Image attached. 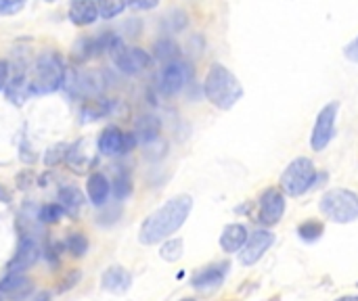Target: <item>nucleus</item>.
I'll list each match as a JSON object with an SVG mask.
<instances>
[{
  "label": "nucleus",
  "mask_w": 358,
  "mask_h": 301,
  "mask_svg": "<svg viewBox=\"0 0 358 301\" xmlns=\"http://www.w3.org/2000/svg\"><path fill=\"white\" fill-rule=\"evenodd\" d=\"M323 230H325V226H323V222H319V220H306V222H302V224L298 226V235H300V239L306 241V243H315V241L323 235Z\"/></svg>",
  "instance_id": "nucleus-23"
},
{
  "label": "nucleus",
  "mask_w": 358,
  "mask_h": 301,
  "mask_svg": "<svg viewBox=\"0 0 358 301\" xmlns=\"http://www.w3.org/2000/svg\"><path fill=\"white\" fill-rule=\"evenodd\" d=\"M338 111H340V103L334 101L329 105H325L315 122V128H313V134H310V147L313 151H323L327 149V145L331 142L334 134H336V117H338Z\"/></svg>",
  "instance_id": "nucleus-6"
},
{
  "label": "nucleus",
  "mask_w": 358,
  "mask_h": 301,
  "mask_svg": "<svg viewBox=\"0 0 358 301\" xmlns=\"http://www.w3.org/2000/svg\"><path fill=\"white\" fill-rule=\"evenodd\" d=\"M159 130H162V124H159L157 117L143 115V117H138V122L134 126V136H136V140L149 145V142H153L159 136Z\"/></svg>",
  "instance_id": "nucleus-17"
},
{
  "label": "nucleus",
  "mask_w": 358,
  "mask_h": 301,
  "mask_svg": "<svg viewBox=\"0 0 358 301\" xmlns=\"http://www.w3.org/2000/svg\"><path fill=\"white\" fill-rule=\"evenodd\" d=\"M338 301H358V295H346V298H340Z\"/></svg>",
  "instance_id": "nucleus-36"
},
{
  "label": "nucleus",
  "mask_w": 358,
  "mask_h": 301,
  "mask_svg": "<svg viewBox=\"0 0 358 301\" xmlns=\"http://www.w3.org/2000/svg\"><path fill=\"white\" fill-rule=\"evenodd\" d=\"M229 272V264L222 262V264H214V266H208L203 270H199L195 277H193V287L197 291H214L222 285L224 277Z\"/></svg>",
  "instance_id": "nucleus-12"
},
{
  "label": "nucleus",
  "mask_w": 358,
  "mask_h": 301,
  "mask_svg": "<svg viewBox=\"0 0 358 301\" xmlns=\"http://www.w3.org/2000/svg\"><path fill=\"white\" fill-rule=\"evenodd\" d=\"M111 111V105L107 101H88L82 107V122H94Z\"/></svg>",
  "instance_id": "nucleus-21"
},
{
  "label": "nucleus",
  "mask_w": 358,
  "mask_h": 301,
  "mask_svg": "<svg viewBox=\"0 0 358 301\" xmlns=\"http://www.w3.org/2000/svg\"><path fill=\"white\" fill-rule=\"evenodd\" d=\"M182 301H195V300H182Z\"/></svg>",
  "instance_id": "nucleus-39"
},
{
  "label": "nucleus",
  "mask_w": 358,
  "mask_h": 301,
  "mask_svg": "<svg viewBox=\"0 0 358 301\" xmlns=\"http://www.w3.org/2000/svg\"><path fill=\"white\" fill-rule=\"evenodd\" d=\"M8 84V61H0V90H4Z\"/></svg>",
  "instance_id": "nucleus-34"
},
{
  "label": "nucleus",
  "mask_w": 358,
  "mask_h": 301,
  "mask_svg": "<svg viewBox=\"0 0 358 301\" xmlns=\"http://www.w3.org/2000/svg\"><path fill=\"white\" fill-rule=\"evenodd\" d=\"M0 197H2V199H4V203H8V195H6V193H4V191H2V189H0Z\"/></svg>",
  "instance_id": "nucleus-37"
},
{
  "label": "nucleus",
  "mask_w": 358,
  "mask_h": 301,
  "mask_svg": "<svg viewBox=\"0 0 358 301\" xmlns=\"http://www.w3.org/2000/svg\"><path fill=\"white\" fill-rule=\"evenodd\" d=\"M128 4L134 10H149V8H155L159 4V0H128Z\"/></svg>",
  "instance_id": "nucleus-32"
},
{
  "label": "nucleus",
  "mask_w": 358,
  "mask_h": 301,
  "mask_svg": "<svg viewBox=\"0 0 358 301\" xmlns=\"http://www.w3.org/2000/svg\"><path fill=\"white\" fill-rule=\"evenodd\" d=\"M315 182H317V168L308 157L294 159L281 176V189L289 197H302L315 186Z\"/></svg>",
  "instance_id": "nucleus-5"
},
{
  "label": "nucleus",
  "mask_w": 358,
  "mask_h": 301,
  "mask_svg": "<svg viewBox=\"0 0 358 301\" xmlns=\"http://www.w3.org/2000/svg\"><path fill=\"white\" fill-rule=\"evenodd\" d=\"M29 281L21 274V272H8L6 279L0 281V293H17V291H23L27 289Z\"/></svg>",
  "instance_id": "nucleus-22"
},
{
  "label": "nucleus",
  "mask_w": 358,
  "mask_h": 301,
  "mask_svg": "<svg viewBox=\"0 0 358 301\" xmlns=\"http://www.w3.org/2000/svg\"><path fill=\"white\" fill-rule=\"evenodd\" d=\"M273 243H275V235H273L271 230H256V233H252V235L248 237L245 245L241 247L243 251H241V256H239V262H241L243 266L256 264V262L271 249Z\"/></svg>",
  "instance_id": "nucleus-10"
},
{
  "label": "nucleus",
  "mask_w": 358,
  "mask_h": 301,
  "mask_svg": "<svg viewBox=\"0 0 358 301\" xmlns=\"http://www.w3.org/2000/svg\"><path fill=\"white\" fill-rule=\"evenodd\" d=\"M321 212L338 224H348L358 220V195L348 189H334L323 195Z\"/></svg>",
  "instance_id": "nucleus-4"
},
{
  "label": "nucleus",
  "mask_w": 358,
  "mask_h": 301,
  "mask_svg": "<svg viewBox=\"0 0 358 301\" xmlns=\"http://www.w3.org/2000/svg\"><path fill=\"white\" fill-rule=\"evenodd\" d=\"M65 155H67V147H65V145H57V147L48 149V153H46V157H44V163H46V166H57L59 161L65 159Z\"/></svg>",
  "instance_id": "nucleus-30"
},
{
  "label": "nucleus",
  "mask_w": 358,
  "mask_h": 301,
  "mask_svg": "<svg viewBox=\"0 0 358 301\" xmlns=\"http://www.w3.org/2000/svg\"><path fill=\"white\" fill-rule=\"evenodd\" d=\"M155 57L162 59V61H166V63L176 61V57H178V46H176L172 40H159V42L155 44Z\"/></svg>",
  "instance_id": "nucleus-26"
},
{
  "label": "nucleus",
  "mask_w": 358,
  "mask_h": 301,
  "mask_svg": "<svg viewBox=\"0 0 358 301\" xmlns=\"http://www.w3.org/2000/svg\"><path fill=\"white\" fill-rule=\"evenodd\" d=\"M38 256H40V251H38L36 241L23 235L21 241H19L17 254H15L13 260L8 262V272H23V270H27L29 266L36 264Z\"/></svg>",
  "instance_id": "nucleus-11"
},
{
  "label": "nucleus",
  "mask_w": 358,
  "mask_h": 301,
  "mask_svg": "<svg viewBox=\"0 0 358 301\" xmlns=\"http://www.w3.org/2000/svg\"><path fill=\"white\" fill-rule=\"evenodd\" d=\"M182 251H185L182 239H170V241L164 243V247L159 249V256H162V260H166V262H178V260L182 258Z\"/></svg>",
  "instance_id": "nucleus-25"
},
{
  "label": "nucleus",
  "mask_w": 358,
  "mask_h": 301,
  "mask_svg": "<svg viewBox=\"0 0 358 301\" xmlns=\"http://www.w3.org/2000/svg\"><path fill=\"white\" fill-rule=\"evenodd\" d=\"M101 52H103V48H101L99 38H80V40L76 42V46H73L71 57H73L76 63H84V61H88L90 57H96V54H101Z\"/></svg>",
  "instance_id": "nucleus-19"
},
{
  "label": "nucleus",
  "mask_w": 358,
  "mask_h": 301,
  "mask_svg": "<svg viewBox=\"0 0 358 301\" xmlns=\"http://www.w3.org/2000/svg\"><path fill=\"white\" fill-rule=\"evenodd\" d=\"M126 6H128V0H99V2H96L99 17H103V19H113V17H117Z\"/></svg>",
  "instance_id": "nucleus-24"
},
{
  "label": "nucleus",
  "mask_w": 358,
  "mask_h": 301,
  "mask_svg": "<svg viewBox=\"0 0 358 301\" xmlns=\"http://www.w3.org/2000/svg\"><path fill=\"white\" fill-rule=\"evenodd\" d=\"M285 214V197L279 189L271 186L260 195V207H258V220L264 226H275Z\"/></svg>",
  "instance_id": "nucleus-9"
},
{
  "label": "nucleus",
  "mask_w": 358,
  "mask_h": 301,
  "mask_svg": "<svg viewBox=\"0 0 358 301\" xmlns=\"http://www.w3.org/2000/svg\"><path fill=\"white\" fill-rule=\"evenodd\" d=\"M46 2H55V0H46Z\"/></svg>",
  "instance_id": "nucleus-38"
},
{
  "label": "nucleus",
  "mask_w": 358,
  "mask_h": 301,
  "mask_svg": "<svg viewBox=\"0 0 358 301\" xmlns=\"http://www.w3.org/2000/svg\"><path fill=\"white\" fill-rule=\"evenodd\" d=\"M34 301H50V293H48V291H40V293L34 298Z\"/></svg>",
  "instance_id": "nucleus-35"
},
{
  "label": "nucleus",
  "mask_w": 358,
  "mask_h": 301,
  "mask_svg": "<svg viewBox=\"0 0 358 301\" xmlns=\"http://www.w3.org/2000/svg\"><path fill=\"white\" fill-rule=\"evenodd\" d=\"M65 82V67L59 54L44 52L38 57L31 78H29V94H50L57 92Z\"/></svg>",
  "instance_id": "nucleus-3"
},
{
  "label": "nucleus",
  "mask_w": 358,
  "mask_h": 301,
  "mask_svg": "<svg viewBox=\"0 0 358 301\" xmlns=\"http://www.w3.org/2000/svg\"><path fill=\"white\" fill-rule=\"evenodd\" d=\"M344 54H346V59H350L352 63H358V36L344 48Z\"/></svg>",
  "instance_id": "nucleus-33"
},
{
  "label": "nucleus",
  "mask_w": 358,
  "mask_h": 301,
  "mask_svg": "<svg viewBox=\"0 0 358 301\" xmlns=\"http://www.w3.org/2000/svg\"><path fill=\"white\" fill-rule=\"evenodd\" d=\"M193 210V199L189 195H178L170 199L166 205H162L157 212H153L141 226L138 241L143 245H155L164 241L166 237L174 235L189 218Z\"/></svg>",
  "instance_id": "nucleus-1"
},
{
  "label": "nucleus",
  "mask_w": 358,
  "mask_h": 301,
  "mask_svg": "<svg viewBox=\"0 0 358 301\" xmlns=\"http://www.w3.org/2000/svg\"><path fill=\"white\" fill-rule=\"evenodd\" d=\"M65 247L71 251V256H76V258H82V256L86 254V249H88V241H86V237H84V235H80V233H73V235H69V237H67V241H65Z\"/></svg>",
  "instance_id": "nucleus-28"
},
{
  "label": "nucleus",
  "mask_w": 358,
  "mask_h": 301,
  "mask_svg": "<svg viewBox=\"0 0 358 301\" xmlns=\"http://www.w3.org/2000/svg\"><path fill=\"white\" fill-rule=\"evenodd\" d=\"M109 191H111V186H109V182H107V178L103 174L94 172V174L88 176L86 193H88V199H90L92 205H103L107 201V197H109Z\"/></svg>",
  "instance_id": "nucleus-16"
},
{
  "label": "nucleus",
  "mask_w": 358,
  "mask_h": 301,
  "mask_svg": "<svg viewBox=\"0 0 358 301\" xmlns=\"http://www.w3.org/2000/svg\"><path fill=\"white\" fill-rule=\"evenodd\" d=\"M65 216V210L59 205V203H50V205H44L38 214V220L44 222V224H55L59 222L61 218Z\"/></svg>",
  "instance_id": "nucleus-27"
},
{
  "label": "nucleus",
  "mask_w": 358,
  "mask_h": 301,
  "mask_svg": "<svg viewBox=\"0 0 358 301\" xmlns=\"http://www.w3.org/2000/svg\"><path fill=\"white\" fill-rule=\"evenodd\" d=\"M130 193H132V184H130L128 172L117 174V178H115V199H126Z\"/></svg>",
  "instance_id": "nucleus-29"
},
{
  "label": "nucleus",
  "mask_w": 358,
  "mask_h": 301,
  "mask_svg": "<svg viewBox=\"0 0 358 301\" xmlns=\"http://www.w3.org/2000/svg\"><path fill=\"white\" fill-rule=\"evenodd\" d=\"M191 78H193V69H191L189 63H185V61H170L162 69L159 86H162L164 94H176V92H180L189 84Z\"/></svg>",
  "instance_id": "nucleus-8"
},
{
  "label": "nucleus",
  "mask_w": 358,
  "mask_h": 301,
  "mask_svg": "<svg viewBox=\"0 0 358 301\" xmlns=\"http://www.w3.org/2000/svg\"><path fill=\"white\" fill-rule=\"evenodd\" d=\"M248 237L250 235H248V228L243 224H229L220 235V247L227 254H235L245 245Z\"/></svg>",
  "instance_id": "nucleus-14"
},
{
  "label": "nucleus",
  "mask_w": 358,
  "mask_h": 301,
  "mask_svg": "<svg viewBox=\"0 0 358 301\" xmlns=\"http://www.w3.org/2000/svg\"><path fill=\"white\" fill-rule=\"evenodd\" d=\"M27 0H0V15H17Z\"/></svg>",
  "instance_id": "nucleus-31"
},
{
  "label": "nucleus",
  "mask_w": 358,
  "mask_h": 301,
  "mask_svg": "<svg viewBox=\"0 0 358 301\" xmlns=\"http://www.w3.org/2000/svg\"><path fill=\"white\" fill-rule=\"evenodd\" d=\"M132 285V277L122 266H111L103 274V289L109 293H126Z\"/></svg>",
  "instance_id": "nucleus-13"
},
{
  "label": "nucleus",
  "mask_w": 358,
  "mask_h": 301,
  "mask_svg": "<svg viewBox=\"0 0 358 301\" xmlns=\"http://www.w3.org/2000/svg\"><path fill=\"white\" fill-rule=\"evenodd\" d=\"M203 90H206V96L208 101L227 111L231 107L237 105V101L243 96V88L239 84V80L233 75V71H229L224 65L220 63H214L206 75V84H203Z\"/></svg>",
  "instance_id": "nucleus-2"
},
{
  "label": "nucleus",
  "mask_w": 358,
  "mask_h": 301,
  "mask_svg": "<svg viewBox=\"0 0 358 301\" xmlns=\"http://www.w3.org/2000/svg\"><path fill=\"white\" fill-rule=\"evenodd\" d=\"M82 203H84V195H82L80 189H76V186H63L59 191V205L65 210V214L76 216L78 210L82 207Z\"/></svg>",
  "instance_id": "nucleus-20"
},
{
  "label": "nucleus",
  "mask_w": 358,
  "mask_h": 301,
  "mask_svg": "<svg viewBox=\"0 0 358 301\" xmlns=\"http://www.w3.org/2000/svg\"><path fill=\"white\" fill-rule=\"evenodd\" d=\"M99 151L103 155L124 153V132H120L117 128H107L99 138Z\"/></svg>",
  "instance_id": "nucleus-18"
},
{
  "label": "nucleus",
  "mask_w": 358,
  "mask_h": 301,
  "mask_svg": "<svg viewBox=\"0 0 358 301\" xmlns=\"http://www.w3.org/2000/svg\"><path fill=\"white\" fill-rule=\"evenodd\" d=\"M113 65L122 71V73H128V75H136V73H143L145 69L151 67V54L143 48H128L124 44H120L113 52Z\"/></svg>",
  "instance_id": "nucleus-7"
},
{
  "label": "nucleus",
  "mask_w": 358,
  "mask_h": 301,
  "mask_svg": "<svg viewBox=\"0 0 358 301\" xmlns=\"http://www.w3.org/2000/svg\"><path fill=\"white\" fill-rule=\"evenodd\" d=\"M357 287H358V285H357Z\"/></svg>",
  "instance_id": "nucleus-40"
},
{
  "label": "nucleus",
  "mask_w": 358,
  "mask_h": 301,
  "mask_svg": "<svg viewBox=\"0 0 358 301\" xmlns=\"http://www.w3.org/2000/svg\"><path fill=\"white\" fill-rule=\"evenodd\" d=\"M69 19L76 25H90V23H94L99 19L96 2H92V0H71Z\"/></svg>",
  "instance_id": "nucleus-15"
}]
</instances>
